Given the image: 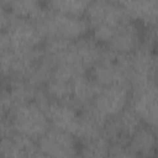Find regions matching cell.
<instances>
[{"mask_svg": "<svg viewBox=\"0 0 158 158\" xmlns=\"http://www.w3.org/2000/svg\"><path fill=\"white\" fill-rule=\"evenodd\" d=\"M53 64L52 74L73 80L88 74L100 58L104 47L90 36L68 40H46L42 47Z\"/></svg>", "mask_w": 158, "mask_h": 158, "instance_id": "1", "label": "cell"}, {"mask_svg": "<svg viewBox=\"0 0 158 158\" xmlns=\"http://www.w3.org/2000/svg\"><path fill=\"white\" fill-rule=\"evenodd\" d=\"M46 40L73 41L86 36L89 23L84 16H73L43 6L41 14L33 20Z\"/></svg>", "mask_w": 158, "mask_h": 158, "instance_id": "2", "label": "cell"}, {"mask_svg": "<svg viewBox=\"0 0 158 158\" xmlns=\"http://www.w3.org/2000/svg\"><path fill=\"white\" fill-rule=\"evenodd\" d=\"M89 28L93 31V38L99 43H106L114 31L130 17L118 1L96 0L89 1L84 14Z\"/></svg>", "mask_w": 158, "mask_h": 158, "instance_id": "3", "label": "cell"}, {"mask_svg": "<svg viewBox=\"0 0 158 158\" xmlns=\"http://www.w3.org/2000/svg\"><path fill=\"white\" fill-rule=\"evenodd\" d=\"M89 75L100 85H131L130 54H122L104 48L100 58L94 64Z\"/></svg>", "mask_w": 158, "mask_h": 158, "instance_id": "4", "label": "cell"}, {"mask_svg": "<svg viewBox=\"0 0 158 158\" xmlns=\"http://www.w3.org/2000/svg\"><path fill=\"white\" fill-rule=\"evenodd\" d=\"M9 117L16 133L35 141H38L51 127L43 107L36 101H30L14 107Z\"/></svg>", "mask_w": 158, "mask_h": 158, "instance_id": "5", "label": "cell"}, {"mask_svg": "<svg viewBox=\"0 0 158 158\" xmlns=\"http://www.w3.org/2000/svg\"><path fill=\"white\" fill-rule=\"evenodd\" d=\"M9 49L14 52H30L41 48L44 36L33 20L11 15L9 25L4 31Z\"/></svg>", "mask_w": 158, "mask_h": 158, "instance_id": "6", "label": "cell"}, {"mask_svg": "<svg viewBox=\"0 0 158 158\" xmlns=\"http://www.w3.org/2000/svg\"><path fill=\"white\" fill-rule=\"evenodd\" d=\"M130 88L122 85L101 86L93 101L84 107L104 125L128 106Z\"/></svg>", "mask_w": 158, "mask_h": 158, "instance_id": "7", "label": "cell"}, {"mask_svg": "<svg viewBox=\"0 0 158 158\" xmlns=\"http://www.w3.org/2000/svg\"><path fill=\"white\" fill-rule=\"evenodd\" d=\"M157 84L156 80L135 84L130 88L128 106L137 114L143 125L157 127Z\"/></svg>", "mask_w": 158, "mask_h": 158, "instance_id": "8", "label": "cell"}, {"mask_svg": "<svg viewBox=\"0 0 158 158\" xmlns=\"http://www.w3.org/2000/svg\"><path fill=\"white\" fill-rule=\"evenodd\" d=\"M38 149L49 158H78V139L62 130H49L37 141Z\"/></svg>", "mask_w": 158, "mask_h": 158, "instance_id": "9", "label": "cell"}, {"mask_svg": "<svg viewBox=\"0 0 158 158\" xmlns=\"http://www.w3.org/2000/svg\"><path fill=\"white\" fill-rule=\"evenodd\" d=\"M51 127L65 131L74 137L79 130L80 123V109L73 105L70 101L48 99L42 106Z\"/></svg>", "mask_w": 158, "mask_h": 158, "instance_id": "10", "label": "cell"}, {"mask_svg": "<svg viewBox=\"0 0 158 158\" xmlns=\"http://www.w3.org/2000/svg\"><path fill=\"white\" fill-rule=\"evenodd\" d=\"M141 118L130 107H125L116 116L106 121L102 128V136L111 143H122L126 144L130 137L136 132V130L142 126Z\"/></svg>", "mask_w": 158, "mask_h": 158, "instance_id": "11", "label": "cell"}, {"mask_svg": "<svg viewBox=\"0 0 158 158\" xmlns=\"http://www.w3.org/2000/svg\"><path fill=\"white\" fill-rule=\"evenodd\" d=\"M143 31L141 25L128 19L122 22L105 43L106 48L122 54H130L142 44Z\"/></svg>", "mask_w": 158, "mask_h": 158, "instance_id": "12", "label": "cell"}, {"mask_svg": "<svg viewBox=\"0 0 158 158\" xmlns=\"http://www.w3.org/2000/svg\"><path fill=\"white\" fill-rule=\"evenodd\" d=\"M130 68H131V85L144 83L148 80H156L157 73V57L153 47L142 43L137 49L130 53Z\"/></svg>", "mask_w": 158, "mask_h": 158, "instance_id": "13", "label": "cell"}, {"mask_svg": "<svg viewBox=\"0 0 158 158\" xmlns=\"http://www.w3.org/2000/svg\"><path fill=\"white\" fill-rule=\"evenodd\" d=\"M37 152V141L23 135L14 132L10 136L0 138L1 158H35Z\"/></svg>", "mask_w": 158, "mask_h": 158, "instance_id": "14", "label": "cell"}, {"mask_svg": "<svg viewBox=\"0 0 158 158\" xmlns=\"http://www.w3.org/2000/svg\"><path fill=\"white\" fill-rule=\"evenodd\" d=\"M118 2L131 20L138 25H143L146 28L156 27L158 14L157 0H128Z\"/></svg>", "mask_w": 158, "mask_h": 158, "instance_id": "15", "label": "cell"}, {"mask_svg": "<svg viewBox=\"0 0 158 158\" xmlns=\"http://www.w3.org/2000/svg\"><path fill=\"white\" fill-rule=\"evenodd\" d=\"M101 86L89 74L79 75L72 80L69 101L81 110L93 101V99L95 98Z\"/></svg>", "mask_w": 158, "mask_h": 158, "instance_id": "16", "label": "cell"}, {"mask_svg": "<svg viewBox=\"0 0 158 158\" xmlns=\"http://www.w3.org/2000/svg\"><path fill=\"white\" fill-rule=\"evenodd\" d=\"M156 143V130L147 125L139 126L127 141L128 148L139 158H154Z\"/></svg>", "mask_w": 158, "mask_h": 158, "instance_id": "17", "label": "cell"}, {"mask_svg": "<svg viewBox=\"0 0 158 158\" xmlns=\"http://www.w3.org/2000/svg\"><path fill=\"white\" fill-rule=\"evenodd\" d=\"M110 147L111 143L102 135L83 141L79 147L78 158H107Z\"/></svg>", "mask_w": 158, "mask_h": 158, "instance_id": "18", "label": "cell"}, {"mask_svg": "<svg viewBox=\"0 0 158 158\" xmlns=\"http://www.w3.org/2000/svg\"><path fill=\"white\" fill-rule=\"evenodd\" d=\"M6 5L11 15L30 20H35L43 9V5L35 0H23V1L16 0V1L6 2Z\"/></svg>", "mask_w": 158, "mask_h": 158, "instance_id": "19", "label": "cell"}, {"mask_svg": "<svg viewBox=\"0 0 158 158\" xmlns=\"http://www.w3.org/2000/svg\"><path fill=\"white\" fill-rule=\"evenodd\" d=\"M88 5L89 1L85 0H54L47 2L48 7L73 16H84Z\"/></svg>", "mask_w": 158, "mask_h": 158, "instance_id": "20", "label": "cell"}, {"mask_svg": "<svg viewBox=\"0 0 158 158\" xmlns=\"http://www.w3.org/2000/svg\"><path fill=\"white\" fill-rule=\"evenodd\" d=\"M107 158H139V157L128 148L127 143L126 144L115 143V144H111Z\"/></svg>", "mask_w": 158, "mask_h": 158, "instance_id": "21", "label": "cell"}, {"mask_svg": "<svg viewBox=\"0 0 158 158\" xmlns=\"http://www.w3.org/2000/svg\"><path fill=\"white\" fill-rule=\"evenodd\" d=\"M10 19H11V12L6 2H0V31L4 32V30H6Z\"/></svg>", "mask_w": 158, "mask_h": 158, "instance_id": "22", "label": "cell"}, {"mask_svg": "<svg viewBox=\"0 0 158 158\" xmlns=\"http://www.w3.org/2000/svg\"><path fill=\"white\" fill-rule=\"evenodd\" d=\"M7 47V42H6V36H5V32L0 31V56L2 54V52L6 49Z\"/></svg>", "mask_w": 158, "mask_h": 158, "instance_id": "23", "label": "cell"}, {"mask_svg": "<svg viewBox=\"0 0 158 158\" xmlns=\"http://www.w3.org/2000/svg\"><path fill=\"white\" fill-rule=\"evenodd\" d=\"M0 158H1V154H0Z\"/></svg>", "mask_w": 158, "mask_h": 158, "instance_id": "24", "label": "cell"}]
</instances>
